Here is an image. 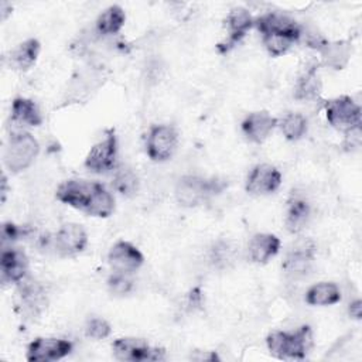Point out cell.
<instances>
[{
    "label": "cell",
    "instance_id": "cell-34",
    "mask_svg": "<svg viewBox=\"0 0 362 362\" xmlns=\"http://www.w3.org/2000/svg\"><path fill=\"white\" fill-rule=\"evenodd\" d=\"M21 235H24V230L21 228H18L17 225H14L11 222L3 223V226H1V240H3V243L13 242V240L18 239Z\"/></svg>",
    "mask_w": 362,
    "mask_h": 362
},
{
    "label": "cell",
    "instance_id": "cell-1",
    "mask_svg": "<svg viewBox=\"0 0 362 362\" xmlns=\"http://www.w3.org/2000/svg\"><path fill=\"white\" fill-rule=\"evenodd\" d=\"M226 182L219 178H204L198 175H184L175 185V199L185 208H192L209 197L219 194L225 188Z\"/></svg>",
    "mask_w": 362,
    "mask_h": 362
},
{
    "label": "cell",
    "instance_id": "cell-19",
    "mask_svg": "<svg viewBox=\"0 0 362 362\" xmlns=\"http://www.w3.org/2000/svg\"><path fill=\"white\" fill-rule=\"evenodd\" d=\"M280 249V239L272 233L255 235L247 246L249 257L255 263H266Z\"/></svg>",
    "mask_w": 362,
    "mask_h": 362
},
{
    "label": "cell",
    "instance_id": "cell-28",
    "mask_svg": "<svg viewBox=\"0 0 362 362\" xmlns=\"http://www.w3.org/2000/svg\"><path fill=\"white\" fill-rule=\"evenodd\" d=\"M115 209V198L113 195L100 184L98 191L93 195V199L86 211L88 215L106 218L109 216Z\"/></svg>",
    "mask_w": 362,
    "mask_h": 362
},
{
    "label": "cell",
    "instance_id": "cell-18",
    "mask_svg": "<svg viewBox=\"0 0 362 362\" xmlns=\"http://www.w3.org/2000/svg\"><path fill=\"white\" fill-rule=\"evenodd\" d=\"M276 124V117L267 112H253L242 122V132L250 141L262 143L269 137Z\"/></svg>",
    "mask_w": 362,
    "mask_h": 362
},
{
    "label": "cell",
    "instance_id": "cell-3",
    "mask_svg": "<svg viewBox=\"0 0 362 362\" xmlns=\"http://www.w3.org/2000/svg\"><path fill=\"white\" fill-rule=\"evenodd\" d=\"M38 151L40 144L31 133H13L4 150V164L11 173H20L31 165Z\"/></svg>",
    "mask_w": 362,
    "mask_h": 362
},
{
    "label": "cell",
    "instance_id": "cell-2",
    "mask_svg": "<svg viewBox=\"0 0 362 362\" xmlns=\"http://www.w3.org/2000/svg\"><path fill=\"white\" fill-rule=\"evenodd\" d=\"M267 348L273 355L281 359H303L305 358L311 344L313 335L310 327L304 325L293 332L276 331L267 339Z\"/></svg>",
    "mask_w": 362,
    "mask_h": 362
},
{
    "label": "cell",
    "instance_id": "cell-29",
    "mask_svg": "<svg viewBox=\"0 0 362 362\" xmlns=\"http://www.w3.org/2000/svg\"><path fill=\"white\" fill-rule=\"evenodd\" d=\"M280 129L287 140H298L307 132V120L300 113H288L280 122Z\"/></svg>",
    "mask_w": 362,
    "mask_h": 362
},
{
    "label": "cell",
    "instance_id": "cell-13",
    "mask_svg": "<svg viewBox=\"0 0 362 362\" xmlns=\"http://www.w3.org/2000/svg\"><path fill=\"white\" fill-rule=\"evenodd\" d=\"M256 28L262 35L267 34H286L294 37L297 41L301 35V25L293 18L280 13H266L255 20Z\"/></svg>",
    "mask_w": 362,
    "mask_h": 362
},
{
    "label": "cell",
    "instance_id": "cell-38",
    "mask_svg": "<svg viewBox=\"0 0 362 362\" xmlns=\"http://www.w3.org/2000/svg\"><path fill=\"white\" fill-rule=\"evenodd\" d=\"M349 315L352 317V318H355V320H359L361 318V314H362V303H361V300L358 298V300H355V301H352L351 304H349Z\"/></svg>",
    "mask_w": 362,
    "mask_h": 362
},
{
    "label": "cell",
    "instance_id": "cell-14",
    "mask_svg": "<svg viewBox=\"0 0 362 362\" xmlns=\"http://www.w3.org/2000/svg\"><path fill=\"white\" fill-rule=\"evenodd\" d=\"M28 269V262L25 255L17 249L1 250L0 256V274L3 283H20L24 280Z\"/></svg>",
    "mask_w": 362,
    "mask_h": 362
},
{
    "label": "cell",
    "instance_id": "cell-16",
    "mask_svg": "<svg viewBox=\"0 0 362 362\" xmlns=\"http://www.w3.org/2000/svg\"><path fill=\"white\" fill-rule=\"evenodd\" d=\"M313 259H314L313 245L305 243V245L296 246L287 253L283 262V270L291 279H301L311 270Z\"/></svg>",
    "mask_w": 362,
    "mask_h": 362
},
{
    "label": "cell",
    "instance_id": "cell-33",
    "mask_svg": "<svg viewBox=\"0 0 362 362\" xmlns=\"http://www.w3.org/2000/svg\"><path fill=\"white\" fill-rule=\"evenodd\" d=\"M85 334L93 339H103L110 334V325L103 318H90L85 327Z\"/></svg>",
    "mask_w": 362,
    "mask_h": 362
},
{
    "label": "cell",
    "instance_id": "cell-26",
    "mask_svg": "<svg viewBox=\"0 0 362 362\" xmlns=\"http://www.w3.org/2000/svg\"><path fill=\"white\" fill-rule=\"evenodd\" d=\"M126 21V14L120 6H110L96 20V31L100 35L117 34Z\"/></svg>",
    "mask_w": 362,
    "mask_h": 362
},
{
    "label": "cell",
    "instance_id": "cell-27",
    "mask_svg": "<svg viewBox=\"0 0 362 362\" xmlns=\"http://www.w3.org/2000/svg\"><path fill=\"white\" fill-rule=\"evenodd\" d=\"M238 259L236 246L230 240L219 239L216 240L209 250V260L218 269L230 267Z\"/></svg>",
    "mask_w": 362,
    "mask_h": 362
},
{
    "label": "cell",
    "instance_id": "cell-10",
    "mask_svg": "<svg viewBox=\"0 0 362 362\" xmlns=\"http://www.w3.org/2000/svg\"><path fill=\"white\" fill-rule=\"evenodd\" d=\"M107 260H109L110 267L116 273L130 274V273L136 272L143 264L144 257L136 246H133L129 242L119 240L110 247Z\"/></svg>",
    "mask_w": 362,
    "mask_h": 362
},
{
    "label": "cell",
    "instance_id": "cell-25",
    "mask_svg": "<svg viewBox=\"0 0 362 362\" xmlns=\"http://www.w3.org/2000/svg\"><path fill=\"white\" fill-rule=\"evenodd\" d=\"M305 300L311 305H332L341 300V291L335 283L321 281L308 288Z\"/></svg>",
    "mask_w": 362,
    "mask_h": 362
},
{
    "label": "cell",
    "instance_id": "cell-9",
    "mask_svg": "<svg viewBox=\"0 0 362 362\" xmlns=\"http://www.w3.org/2000/svg\"><path fill=\"white\" fill-rule=\"evenodd\" d=\"M72 351V342L58 338H35L27 348L31 362H51L65 358Z\"/></svg>",
    "mask_w": 362,
    "mask_h": 362
},
{
    "label": "cell",
    "instance_id": "cell-23",
    "mask_svg": "<svg viewBox=\"0 0 362 362\" xmlns=\"http://www.w3.org/2000/svg\"><path fill=\"white\" fill-rule=\"evenodd\" d=\"M308 219H310L308 202L300 197H293L288 201L287 216H286V226L288 232L298 233L305 228Z\"/></svg>",
    "mask_w": 362,
    "mask_h": 362
},
{
    "label": "cell",
    "instance_id": "cell-17",
    "mask_svg": "<svg viewBox=\"0 0 362 362\" xmlns=\"http://www.w3.org/2000/svg\"><path fill=\"white\" fill-rule=\"evenodd\" d=\"M253 24H255V20L246 8L243 7L232 8L226 17V27H228L229 37L225 44L219 45V49L225 52L229 48H232L236 42H239L245 37V34L249 31V28Z\"/></svg>",
    "mask_w": 362,
    "mask_h": 362
},
{
    "label": "cell",
    "instance_id": "cell-37",
    "mask_svg": "<svg viewBox=\"0 0 362 362\" xmlns=\"http://www.w3.org/2000/svg\"><path fill=\"white\" fill-rule=\"evenodd\" d=\"M188 305L191 308H195V307L201 305V290L198 287L191 290V293L188 296Z\"/></svg>",
    "mask_w": 362,
    "mask_h": 362
},
{
    "label": "cell",
    "instance_id": "cell-20",
    "mask_svg": "<svg viewBox=\"0 0 362 362\" xmlns=\"http://www.w3.org/2000/svg\"><path fill=\"white\" fill-rule=\"evenodd\" d=\"M318 52L321 54V59L327 66L332 69H342L346 66L351 58L352 47L349 41H334V42L327 41L318 49Z\"/></svg>",
    "mask_w": 362,
    "mask_h": 362
},
{
    "label": "cell",
    "instance_id": "cell-32",
    "mask_svg": "<svg viewBox=\"0 0 362 362\" xmlns=\"http://www.w3.org/2000/svg\"><path fill=\"white\" fill-rule=\"evenodd\" d=\"M107 287H109L110 293L115 296H126L132 291L133 283L127 277V274L115 273L107 279Z\"/></svg>",
    "mask_w": 362,
    "mask_h": 362
},
{
    "label": "cell",
    "instance_id": "cell-12",
    "mask_svg": "<svg viewBox=\"0 0 362 362\" xmlns=\"http://www.w3.org/2000/svg\"><path fill=\"white\" fill-rule=\"evenodd\" d=\"M88 235L78 223H64L54 235V247L62 256H72L85 249Z\"/></svg>",
    "mask_w": 362,
    "mask_h": 362
},
{
    "label": "cell",
    "instance_id": "cell-6",
    "mask_svg": "<svg viewBox=\"0 0 362 362\" xmlns=\"http://www.w3.org/2000/svg\"><path fill=\"white\" fill-rule=\"evenodd\" d=\"M325 116L331 126L344 132L361 126V107L349 96L331 99L325 106Z\"/></svg>",
    "mask_w": 362,
    "mask_h": 362
},
{
    "label": "cell",
    "instance_id": "cell-11",
    "mask_svg": "<svg viewBox=\"0 0 362 362\" xmlns=\"http://www.w3.org/2000/svg\"><path fill=\"white\" fill-rule=\"evenodd\" d=\"M281 184L280 171L270 164H257L252 168L246 181V191L252 195L274 192Z\"/></svg>",
    "mask_w": 362,
    "mask_h": 362
},
{
    "label": "cell",
    "instance_id": "cell-36",
    "mask_svg": "<svg viewBox=\"0 0 362 362\" xmlns=\"http://www.w3.org/2000/svg\"><path fill=\"white\" fill-rule=\"evenodd\" d=\"M146 71H147V76H148V79L157 81V79L160 78V75H161V71H163L160 61H157V59L150 61V62L147 64Z\"/></svg>",
    "mask_w": 362,
    "mask_h": 362
},
{
    "label": "cell",
    "instance_id": "cell-31",
    "mask_svg": "<svg viewBox=\"0 0 362 362\" xmlns=\"http://www.w3.org/2000/svg\"><path fill=\"white\" fill-rule=\"evenodd\" d=\"M263 44L270 55L279 57L288 51V48L297 41L294 37L286 35V34H267L262 35Z\"/></svg>",
    "mask_w": 362,
    "mask_h": 362
},
{
    "label": "cell",
    "instance_id": "cell-24",
    "mask_svg": "<svg viewBox=\"0 0 362 362\" xmlns=\"http://www.w3.org/2000/svg\"><path fill=\"white\" fill-rule=\"evenodd\" d=\"M321 92V81L317 74L315 65L307 68L297 81L294 89V98L298 100H313L318 98Z\"/></svg>",
    "mask_w": 362,
    "mask_h": 362
},
{
    "label": "cell",
    "instance_id": "cell-35",
    "mask_svg": "<svg viewBox=\"0 0 362 362\" xmlns=\"http://www.w3.org/2000/svg\"><path fill=\"white\" fill-rule=\"evenodd\" d=\"M361 141H362V136H361V126L352 127L349 130L345 132V147L348 150H355L361 147Z\"/></svg>",
    "mask_w": 362,
    "mask_h": 362
},
{
    "label": "cell",
    "instance_id": "cell-22",
    "mask_svg": "<svg viewBox=\"0 0 362 362\" xmlns=\"http://www.w3.org/2000/svg\"><path fill=\"white\" fill-rule=\"evenodd\" d=\"M11 117L24 126H40L42 123L41 112L37 103L27 98H14L11 103Z\"/></svg>",
    "mask_w": 362,
    "mask_h": 362
},
{
    "label": "cell",
    "instance_id": "cell-7",
    "mask_svg": "<svg viewBox=\"0 0 362 362\" xmlns=\"http://www.w3.org/2000/svg\"><path fill=\"white\" fill-rule=\"evenodd\" d=\"M117 157V140L113 130H107L105 137L98 141L85 158V167L96 174L106 173L115 167Z\"/></svg>",
    "mask_w": 362,
    "mask_h": 362
},
{
    "label": "cell",
    "instance_id": "cell-15",
    "mask_svg": "<svg viewBox=\"0 0 362 362\" xmlns=\"http://www.w3.org/2000/svg\"><path fill=\"white\" fill-rule=\"evenodd\" d=\"M18 284V298L23 313L28 317H37L47 307L44 287L34 280H21Z\"/></svg>",
    "mask_w": 362,
    "mask_h": 362
},
{
    "label": "cell",
    "instance_id": "cell-40",
    "mask_svg": "<svg viewBox=\"0 0 362 362\" xmlns=\"http://www.w3.org/2000/svg\"><path fill=\"white\" fill-rule=\"evenodd\" d=\"M6 194H7V180H6V175H3V178H1V199L3 201L6 198Z\"/></svg>",
    "mask_w": 362,
    "mask_h": 362
},
{
    "label": "cell",
    "instance_id": "cell-8",
    "mask_svg": "<svg viewBox=\"0 0 362 362\" xmlns=\"http://www.w3.org/2000/svg\"><path fill=\"white\" fill-rule=\"evenodd\" d=\"M113 354L120 361H160L164 359V351L151 348L143 338H119L112 345Z\"/></svg>",
    "mask_w": 362,
    "mask_h": 362
},
{
    "label": "cell",
    "instance_id": "cell-4",
    "mask_svg": "<svg viewBox=\"0 0 362 362\" xmlns=\"http://www.w3.org/2000/svg\"><path fill=\"white\" fill-rule=\"evenodd\" d=\"M178 143V134L171 124H154L150 127L146 139L147 156L154 161L168 160Z\"/></svg>",
    "mask_w": 362,
    "mask_h": 362
},
{
    "label": "cell",
    "instance_id": "cell-21",
    "mask_svg": "<svg viewBox=\"0 0 362 362\" xmlns=\"http://www.w3.org/2000/svg\"><path fill=\"white\" fill-rule=\"evenodd\" d=\"M40 54V42L35 38H28L25 41H23L21 44H18L11 52H10V65L14 69H20V71H27L28 68H31L35 61L37 57Z\"/></svg>",
    "mask_w": 362,
    "mask_h": 362
},
{
    "label": "cell",
    "instance_id": "cell-5",
    "mask_svg": "<svg viewBox=\"0 0 362 362\" xmlns=\"http://www.w3.org/2000/svg\"><path fill=\"white\" fill-rule=\"evenodd\" d=\"M99 185V182L85 180H68L58 187L55 197L58 201L86 212Z\"/></svg>",
    "mask_w": 362,
    "mask_h": 362
},
{
    "label": "cell",
    "instance_id": "cell-39",
    "mask_svg": "<svg viewBox=\"0 0 362 362\" xmlns=\"http://www.w3.org/2000/svg\"><path fill=\"white\" fill-rule=\"evenodd\" d=\"M192 359H195V361H216V359H219L218 358V355L215 354V352H211V351H205V352H202V351H198L197 354H194L192 355Z\"/></svg>",
    "mask_w": 362,
    "mask_h": 362
},
{
    "label": "cell",
    "instance_id": "cell-30",
    "mask_svg": "<svg viewBox=\"0 0 362 362\" xmlns=\"http://www.w3.org/2000/svg\"><path fill=\"white\" fill-rule=\"evenodd\" d=\"M113 187L117 192L126 197H132L139 189V180L137 175L129 167H122L115 173L113 177Z\"/></svg>",
    "mask_w": 362,
    "mask_h": 362
}]
</instances>
